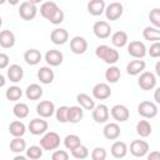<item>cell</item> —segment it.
I'll return each instance as SVG.
<instances>
[{"instance_id": "obj_1", "label": "cell", "mask_w": 160, "mask_h": 160, "mask_svg": "<svg viewBox=\"0 0 160 160\" xmlns=\"http://www.w3.org/2000/svg\"><path fill=\"white\" fill-rule=\"evenodd\" d=\"M60 145V136L55 131L46 132L41 139H40V146L44 150H56Z\"/></svg>"}, {"instance_id": "obj_2", "label": "cell", "mask_w": 160, "mask_h": 160, "mask_svg": "<svg viewBox=\"0 0 160 160\" xmlns=\"http://www.w3.org/2000/svg\"><path fill=\"white\" fill-rule=\"evenodd\" d=\"M138 112L145 119H152L158 115V106L152 101H141L138 105Z\"/></svg>"}, {"instance_id": "obj_3", "label": "cell", "mask_w": 160, "mask_h": 160, "mask_svg": "<svg viewBox=\"0 0 160 160\" xmlns=\"http://www.w3.org/2000/svg\"><path fill=\"white\" fill-rule=\"evenodd\" d=\"M38 9L35 6V4L30 2V1H24L21 2L20 8H19V15L22 20H32L36 16Z\"/></svg>"}, {"instance_id": "obj_4", "label": "cell", "mask_w": 160, "mask_h": 160, "mask_svg": "<svg viewBox=\"0 0 160 160\" xmlns=\"http://www.w3.org/2000/svg\"><path fill=\"white\" fill-rule=\"evenodd\" d=\"M138 84H139L140 89H142V90H151L156 85V78H155V75L152 72L144 71L140 75V78L138 80Z\"/></svg>"}, {"instance_id": "obj_5", "label": "cell", "mask_w": 160, "mask_h": 160, "mask_svg": "<svg viewBox=\"0 0 160 160\" xmlns=\"http://www.w3.org/2000/svg\"><path fill=\"white\" fill-rule=\"evenodd\" d=\"M110 114L112 116L114 120L116 121H120V122H124L126 121L129 118H130V111L129 109L125 106V105H121V104H116L111 108L110 110Z\"/></svg>"}, {"instance_id": "obj_6", "label": "cell", "mask_w": 160, "mask_h": 160, "mask_svg": "<svg viewBox=\"0 0 160 160\" xmlns=\"http://www.w3.org/2000/svg\"><path fill=\"white\" fill-rule=\"evenodd\" d=\"M124 12V8L120 2H111L105 8V16L108 20L114 21L118 20Z\"/></svg>"}, {"instance_id": "obj_7", "label": "cell", "mask_w": 160, "mask_h": 160, "mask_svg": "<svg viewBox=\"0 0 160 160\" xmlns=\"http://www.w3.org/2000/svg\"><path fill=\"white\" fill-rule=\"evenodd\" d=\"M92 31H94V34H95L96 38H99V39H106L111 34V26L109 25V22H106L104 20H100V21H96L94 24Z\"/></svg>"}, {"instance_id": "obj_8", "label": "cell", "mask_w": 160, "mask_h": 160, "mask_svg": "<svg viewBox=\"0 0 160 160\" xmlns=\"http://www.w3.org/2000/svg\"><path fill=\"white\" fill-rule=\"evenodd\" d=\"M109 116H110V111L108 106L104 104H99L92 109V119L95 120V122L99 124L106 122L109 120Z\"/></svg>"}, {"instance_id": "obj_9", "label": "cell", "mask_w": 160, "mask_h": 160, "mask_svg": "<svg viewBox=\"0 0 160 160\" xmlns=\"http://www.w3.org/2000/svg\"><path fill=\"white\" fill-rule=\"evenodd\" d=\"M29 131L32 134V135H41L44 132H46L48 128H49V124L46 120H42V119H32L30 122H29Z\"/></svg>"}, {"instance_id": "obj_10", "label": "cell", "mask_w": 160, "mask_h": 160, "mask_svg": "<svg viewBox=\"0 0 160 160\" xmlns=\"http://www.w3.org/2000/svg\"><path fill=\"white\" fill-rule=\"evenodd\" d=\"M149 151V144L144 140H134L130 144V152L136 158H142Z\"/></svg>"}, {"instance_id": "obj_11", "label": "cell", "mask_w": 160, "mask_h": 160, "mask_svg": "<svg viewBox=\"0 0 160 160\" xmlns=\"http://www.w3.org/2000/svg\"><path fill=\"white\" fill-rule=\"evenodd\" d=\"M70 50L76 55L84 54L88 50V41L82 36H74L70 40Z\"/></svg>"}, {"instance_id": "obj_12", "label": "cell", "mask_w": 160, "mask_h": 160, "mask_svg": "<svg viewBox=\"0 0 160 160\" xmlns=\"http://www.w3.org/2000/svg\"><path fill=\"white\" fill-rule=\"evenodd\" d=\"M128 52L132 58L141 59L146 55V48H145L144 42H141V41H131L128 45Z\"/></svg>"}, {"instance_id": "obj_13", "label": "cell", "mask_w": 160, "mask_h": 160, "mask_svg": "<svg viewBox=\"0 0 160 160\" xmlns=\"http://www.w3.org/2000/svg\"><path fill=\"white\" fill-rule=\"evenodd\" d=\"M110 95H111V89L105 82H99L92 88V96L98 100H105L110 98Z\"/></svg>"}, {"instance_id": "obj_14", "label": "cell", "mask_w": 160, "mask_h": 160, "mask_svg": "<svg viewBox=\"0 0 160 160\" xmlns=\"http://www.w3.org/2000/svg\"><path fill=\"white\" fill-rule=\"evenodd\" d=\"M55 111V105L50 100H44L40 101L36 105V112L41 118H50Z\"/></svg>"}, {"instance_id": "obj_15", "label": "cell", "mask_w": 160, "mask_h": 160, "mask_svg": "<svg viewBox=\"0 0 160 160\" xmlns=\"http://www.w3.org/2000/svg\"><path fill=\"white\" fill-rule=\"evenodd\" d=\"M50 40L55 45H62L69 40V32L65 29H54L50 34Z\"/></svg>"}, {"instance_id": "obj_16", "label": "cell", "mask_w": 160, "mask_h": 160, "mask_svg": "<svg viewBox=\"0 0 160 160\" xmlns=\"http://www.w3.org/2000/svg\"><path fill=\"white\" fill-rule=\"evenodd\" d=\"M45 61L50 66H59L62 62V54L59 50H48L45 54Z\"/></svg>"}, {"instance_id": "obj_17", "label": "cell", "mask_w": 160, "mask_h": 160, "mask_svg": "<svg viewBox=\"0 0 160 160\" xmlns=\"http://www.w3.org/2000/svg\"><path fill=\"white\" fill-rule=\"evenodd\" d=\"M24 76V70L20 65L12 64L8 68V78L11 82H19Z\"/></svg>"}, {"instance_id": "obj_18", "label": "cell", "mask_w": 160, "mask_h": 160, "mask_svg": "<svg viewBox=\"0 0 160 160\" xmlns=\"http://www.w3.org/2000/svg\"><path fill=\"white\" fill-rule=\"evenodd\" d=\"M104 136L109 140H116L120 136V126L116 122H109L105 125L104 130Z\"/></svg>"}, {"instance_id": "obj_19", "label": "cell", "mask_w": 160, "mask_h": 160, "mask_svg": "<svg viewBox=\"0 0 160 160\" xmlns=\"http://www.w3.org/2000/svg\"><path fill=\"white\" fill-rule=\"evenodd\" d=\"M105 2L104 0H90L88 2V11L94 16H99L105 11Z\"/></svg>"}, {"instance_id": "obj_20", "label": "cell", "mask_w": 160, "mask_h": 160, "mask_svg": "<svg viewBox=\"0 0 160 160\" xmlns=\"http://www.w3.org/2000/svg\"><path fill=\"white\" fill-rule=\"evenodd\" d=\"M145 66H146V64H145L144 60H132V61H130V62L128 64V66H126V72H128L129 75L135 76V75L142 72L144 69H145Z\"/></svg>"}, {"instance_id": "obj_21", "label": "cell", "mask_w": 160, "mask_h": 160, "mask_svg": "<svg viewBox=\"0 0 160 160\" xmlns=\"http://www.w3.org/2000/svg\"><path fill=\"white\" fill-rule=\"evenodd\" d=\"M58 9H59V6H58L54 1H46V2H44V4L40 6V14H41L42 18L50 20L51 16L55 14V11H56Z\"/></svg>"}, {"instance_id": "obj_22", "label": "cell", "mask_w": 160, "mask_h": 160, "mask_svg": "<svg viewBox=\"0 0 160 160\" xmlns=\"http://www.w3.org/2000/svg\"><path fill=\"white\" fill-rule=\"evenodd\" d=\"M15 44V35L10 30H2L0 32V45L4 49L12 48Z\"/></svg>"}, {"instance_id": "obj_23", "label": "cell", "mask_w": 160, "mask_h": 160, "mask_svg": "<svg viewBox=\"0 0 160 160\" xmlns=\"http://www.w3.org/2000/svg\"><path fill=\"white\" fill-rule=\"evenodd\" d=\"M24 60L28 65H36L41 60V52L36 49H29L24 54Z\"/></svg>"}, {"instance_id": "obj_24", "label": "cell", "mask_w": 160, "mask_h": 160, "mask_svg": "<svg viewBox=\"0 0 160 160\" xmlns=\"http://www.w3.org/2000/svg\"><path fill=\"white\" fill-rule=\"evenodd\" d=\"M82 106H70L68 112V121L71 124H78L82 119Z\"/></svg>"}, {"instance_id": "obj_25", "label": "cell", "mask_w": 160, "mask_h": 160, "mask_svg": "<svg viewBox=\"0 0 160 160\" xmlns=\"http://www.w3.org/2000/svg\"><path fill=\"white\" fill-rule=\"evenodd\" d=\"M128 152V146L124 141H115L111 145V155L116 159H121L126 155Z\"/></svg>"}, {"instance_id": "obj_26", "label": "cell", "mask_w": 160, "mask_h": 160, "mask_svg": "<svg viewBox=\"0 0 160 160\" xmlns=\"http://www.w3.org/2000/svg\"><path fill=\"white\" fill-rule=\"evenodd\" d=\"M38 78L42 84H51L54 80V71L48 66H42L38 71Z\"/></svg>"}, {"instance_id": "obj_27", "label": "cell", "mask_w": 160, "mask_h": 160, "mask_svg": "<svg viewBox=\"0 0 160 160\" xmlns=\"http://www.w3.org/2000/svg\"><path fill=\"white\" fill-rule=\"evenodd\" d=\"M25 95L29 100H39L42 96V89L38 84H31L26 88Z\"/></svg>"}, {"instance_id": "obj_28", "label": "cell", "mask_w": 160, "mask_h": 160, "mask_svg": "<svg viewBox=\"0 0 160 160\" xmlns=\"http://www.w3.org/2000/svg\"><path fill=\"white\" fill-rule=\"evenodd\" d=\"M26 131V128L24 125V122L19 121V120H14L10 122L9 125V132L12 136H22Z\"/></svg>"}, {"instance_id": "obj_29", "label": "cell", "mask_w": 160, "mask_h": 160, "mask_svg": "<svg viewBox=\"0 0 160 160\" xmlns=\"http://www.w3.org/2000/svg\"><path fill=\"white\" fill-rule=\"evenodd\" d=\"M142 36H144L145 40H149V41H152V42L160 41V29L146 26L142 30Z\"/></svg>"}, {"instance_id": "obj_30", "label": "cell", "mask_w": 160, "mask_h": 160, "mask_svg": "<svg viewBox=\"0 0 160 160\" xmlns=\"http://www.w3.org/2000/svg\"><path fill=\"white\" fill-rule=\"evenodd\" d=\"M111 42L116 48H122L128 44V34L125 31H116L111 36Z\"/></svg>"}, {"instance_id": "obj_31", "label": "cell", "mask_w": 160, "mask_h": 160, "mask_svg": "<svg viewBox=\"0 0 160 160\" xmlns=\"http://www.w3.org/2000/svg\"><path fill=\"white\" fill-rule=\"evenodd\" d=\"M76 100H78V102L80 104V106H82L85 110H92V109L95 108V101H94L88 94H84V92L78 94Z\"/></svg>"}, {"instance_id": "obj_32", "label": "cell", "mask_w": 160, "mask_h": 160, "mask_svg": "<svg viewBox=\"0 0 160 160\" xmlns=\"http://www.w3.org/2000/svg\"><path fill=\"white\" fill-rule=\"evenodd\" d=\"M26 149V142L21 136H14V139L10 141V150L15 154H20Z\"/></svg>"}, {"instance_id": "obj_33", "label": "cell", "mask_w": 160, "mask_h": 160, "mask_svg": "<svg viewBox=\"0 0 160 160\" xmlns=\"http://www.w3.org/2000/svg\"><path fill=\"white\" fill-rule=\"evenodd\" d=\"M121 76V72H120V69L118 66H110L106 71H105V79L108 82H111V84H115L119 81Z\"/></svg>"}, {"instance_id": "obj_34", "label": "cell", "mask_w": 160, "mask_h": 160, "mask_svg": "<svg viewBox=\"0 0 160 160\" xmlns=\"http://www.w3.org/2000/svg\"><path fill=\"white\" fill-rule=\"evenodd\" d=\"M136 132L141 138H148L151 134V125L148 120H140L136 124Z\"/></svg>"}, {"instance_id": "obj_35", "label": "cell", "mask_w": 160, "mask_h": 160, "mask_svg": "<svg viewBox=\"0 0 160 160\" xmlns=\"http://www.w3.org/2000/svg\"><path fill=\"white\" fill-rule=\"evenodd\" d=\"M64 145H65V148L68 149V150H74V149H76L79 145H81V140H80V138L78 136V135H75V134H70V135H68L65 139H64Z\"/></svg>"}, {"instance_id": "obj_36", "label": "cell", "mask_w": 160, "mask_h": 160, "mask_svg": "<svg viewBox=\"0 0 160 160\" xmlns=\"http://www.w3.org/2000/svg\"><path fill=\"white\" fill-rule=\"evenodd\" d=\"M12 112L16 118L19 119H24L29 115V106L24 102H16L12 108Z\"/></svg>"}, {"instance_id": "obj_37", "label": "cell", "mask_w": 160, "mask_h": 160, "mask_svg": "<svg viewBox=\"0 0 160 160\" xmlns=\"http://www.w3.org/2000/svg\"><path fill=\"white\" fill-rule=\"evenodd\" d=\"M5 96L8 100L10 101H18L21 96H22V90L19 88V86H10L6 92H5Z\"/></svg>"}, {"instance_id": "obj_38", "label": "cell", "mask_w": 160, "mask_h": 160, "mask_svg": "<svg viewBox=\"0 0 160 160\" xmlns=\"http://www.w3.org/2000/svg\"><path fill=\"white\" fill-rule=\"evenodd\" d=\"M102 60H104L106 64H109V65L115 64V62L119 60V52H118V50H115V49H112V48H109L108 51L105 52Z\"/></svg>"}, {"instance_id": "obj_39", "label": "cell", "mask_w": 160, "mask_h": 160, "mask_svg": "<svg viewBox=\"0 0 160 160\" xmlns=\"http://www.w3.org/2000/svg\"><path fill=\"white\" fill-rule=\"evenodd\" d=\"M26 156L29 159H32V160L40 159L42 156V148L41 146H38V145H31L26 150Z\"/></svg>"}, {"instance_id": "obj_40", "label": "cell", "mask_w": 160, "mask_h": 160, "mask_svg": "<svg viewBox=\"0 0 160 160\" xmlns=\"http://www.w3.org/2000/svg\"><path fill=\"white\" fill-rule=\"evenodd\" d=\"M71 155L75 158V159H86L89 156V150L86 146L84 145H79L76 149L71 150Z\"/></svg>"}, {"instance_id": "obj_41", "label": "cell", "mask_w": 160, "mask_h": 160, "mask_svg": "<svg viewBox=\"0 0 160 160\" xmlns=\"http://www.w3.org/2000/svg\"><path fill=\"white\" fill-rule=\"evenodd\" d=\"M149 20H150V22L155 28H159L160 29V9L154 8L152 10H150V12H149Z\"/></svg>"}, {"instance_id": "obj_42", "label": "cell", "mask_w": 160, "mask_h": 160, "mask_svg": "<svg viewBox=\"0 0 160 160\" xmlns=\"http://www.w3.org/2000/svg\"><path fill=\"white\" fill-rule=\"evenodd\" d=\"M68 112H69V108L68 106H60L56 110V120L59 122H68Z\"/></svg>"}, {"instance_id": "obj_43", "label": "cell", "mask_w": 160, "mask_h": 160, "mask_svg": "<svg viewBox=\"0 0 160 160\" xmlns=\"http://www.w3.org/2000/svg\"><path fill=\"white\" fill-rule=\"evenodd\" d=\"M92 160H105L106 159V150L104 148H95L91 152Z\"/></svg>"}, {"instance_id": "obj_44", "label": "cell", "mask_w": 160, "mask_h": 160, "mask_svg": "<svg viewBox=\"0 0 160 160\" xmlns=\"http://www.w3.org/2000/svg\"><path fill=\"white\" fill-rule=\"evenodd\" d=\"M149 55L151 58H160V41H155L150 45L149 50H148Z\"/></svg>"}, {"instance_id": "obj_45", "label": "cell", "mask_w": 160, "mask_h": 160, "mask_svg": "<svg viewBox=\"0 0 160 160\" xmlns=\"http://www.w3.org/2000/svg\"><path fill=\"white\" fill-rule=\"evenodd\" d=\"M51 24H54V25H58V24H60V22H62L64 21V12H62V10L59 8L56 11H55V14L51 16V19L49 20Z\"/></svg>"}, {"instance_id": "obj_46", "label": "cell", "mask_w": 160, "mask_h": 160, "mask_svg": "<svg viewBox=\"0 0 160 160\" xmlns=\"http://www.w3.org/2000/svg\"><path fill=\"white\" fill-rule=\"evenodd\" d=\"M52 160H68L69 159V154L65 150H55L51 155Z\"/></svg>"}, {"instance_id": "obj_47", "label": "cell", "mask_w": 160, "mask_h": 160, "mask_svg": "<svg viewBox=\"0 0 160 160\" xmlns=\"http://www.w3.org/2000/svg\"><path fill=\"white\" fill-rule=\"evenodd\" d=\"M109 48H110V46H108V45H99V46L96 48V50H95V55H96L99 59L102 60V58H104V55H105V52L108 51Z\"/></svg>"}, {"instance_id": "obj_48", "label": "cell", "mask_w": 160, "mask_h": 160, "mask_svg": "<svg viewBox=\"0 0 160 160\" xmlns=\"http://www.w3.org/2000/svg\"><path fill=\"white\" fill-rule=\"evenodd\" d=\"M9 56L6 55V54H4V52H1L0 54V69H5L8 65H9Z\"/></svg>"}, {"instance_id": "obj_49", "label": "cell", "mask_w": 160, "mask_h": 160, "mask_svg": "<svg viewBox=\"0 0 160 160\" xmlns=\"http://www.w3.org/2000/svg\"><path fill=\"white\" fill-rule=\"evenodd\" d=\"M149 160H160V151H151L148 155Z\"/></svg>"}, {"instance_id": "obj_50", "label": "cell", "mask_w": 160, "mask_h": 160, "mask_svg": "<svg viewBox=\"0 0 160 160\" xmlns=\"http://www.w3.org/2000/svg\"><path fill=\"white\" fill-rule=\"evenodd\" d=\"M154 99H155V101H156L158 104H160V88H158V89L155 90V92H154Z\"/></svg>"}, {"instance_id": "obj_51", "label": "cell", "mask_w": 160, "mask_h": 160, "mask_svg": "<svg viewBox=\"0 0 160 160\" xmlns=\"http://www.w3.org/2000/svg\"><path fill=\"white\" fill-rule=\"evenodd\" d=\"M155 72H156V75L160 78V60L155 64Z\"/></svg>"}, {"instance_id": "obj_52", "label": "cell", "mask_w": 160, "mask_h": 160, "mask_svg": "<svg viewBox=\"0 0 160 160\" xmlns=\"http://www.w3.org/2000/svg\"><path fill=\"white\" fill-rule=\"evenodd\" d=\"M19 1H20V0H8V2H9L10 5H16V4H19Z\"/></svg>"}, {"instance_id": "obj_53", "label": "cell", "mask_w": 160, "mask_h": 160, "mask_svg": "<svg viewBox=\"0 0 160 160\" xmlns=\"http://www.w3.org/2000/svg\"><path fill=\"white\" fill-rule=\"evenodd\" d=\"M0 80H1V81H0V85L4 86V85H5V78H4V75H0Z\"/></svg>"}, {"instance_id": "obj_54", "label": "cell", "mask_w": 160, "mask_h": 160, "mask_svg": "<svg viewBox=\"0 0 160 160\" xmlns=\"http://www.w3.org/2000/svg\"><path fill=\"white\" fill-rule=\"evenodd\" d=\"M28 1H30V2H32V4H35V5H36V4H39V2H41L42 0H28Z\"/></svg>"}, {"instance_id": "obj_55", "label": "cell", "mask_w": 160, "mask_h": 160, "mask_svg": "<svg viewBox=\"0 0 160 160\" xmlns=\"http://www.w3.org/2000/svg\"><path fill=\"white\" fill-rule=\"evenodd\" d=\"M14 160H25V156H15Z\"/></svg>"}, {"instance_id": "obj_56", "label": "cell", "mask_w": 160, "mask_h": 160, "mask_svg": "<svg viewBox=\"0 0 160 160\" xmlns=\"http://www.w3.org/2000/svg\"><path fill=\"white\" fill-rule=\"evenodd\" d=\"M5 1H8V0H0V4H4Z\"/></svg>"}]
</instances>
